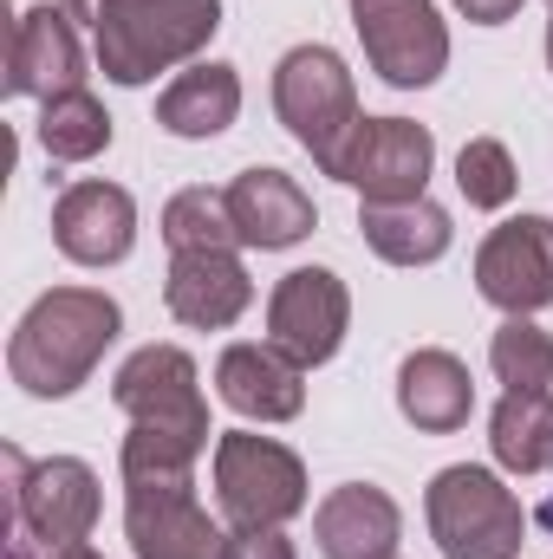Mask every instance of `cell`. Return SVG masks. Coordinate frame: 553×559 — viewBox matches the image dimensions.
<instances>
[{
	"label": "cell",
	"instance_id": "obj_32",
	"mask_svg": "<svg viewBox=\"0 0 553 559\" xmlns=\"http://www.w3.org/2000/svg\"><path fill=\"white\" fill-rule=\"evenodd\" d=\"M548 66H553V20H548Z\"/></svg>",
	"mask_w": 553,
	"mask_h": 559
},
{
	"label": "cell",
	"instance_id": "obj_25",
	"mask_svg": "<svg viewBox=\"0 0 553 559\" xmlns=\"http://www.w3.org/2000/svg\"><path fill=\"white\" fill-rule=\"evenodd\" d=\"M196 462H202V442L169 436V429H143V423H131V436L118 449L125 488H196Z\"/></svg>",
	"mask_w": 553,
	"mask_h": 559
},
{
	"label": "cell",
	"instance_id": "obj_20",
	"mask_svg": "<svg viewBox=\"0 0 553 559\" xmlns=\"http://www.w3.org/2000/svg\"><path fill=\"white\" fill-rule=\"evenodd\" d=\"M398 411L404 423H416L423 436H449L462 429L475 411V384H469V365L443 345H423L398 365Z\"/></svg>",
	"mask_w": 553,
	"mask_h": 559
},
{
	"label": "cell",
	"instance_id": "obj_3",
	"mask_svg": "<svg viewBox=\"0 0 553 559\" xmlns=\"http://www.w3.org/2000/svg\"><path fill=\"white\" fill-rule=\"evenodd\" d=\"M274 118L286 124V138L319 163V176L339 182L345 156H352V138L365 124L352 66L332 46H293L274 66Z\"/></svg>",
	"mask_w": 553,
	"mask_h": 559
},
{
	"label": "cell",
	"instance_id": "obj_9",
	"mask_svg": "<svg viewBox=\"0 0 553 559\" xmlns=\"http://www.w3.org/2000/svg\"><path fill=\"white\" fill-rule=\"evenodd\" d=\"M345 325H352V293L332 267H293L268 293V345H280L299 371L339 358Z\"/></svg>",
	"mask_w": 553,
	"mask_h": 559
},
{
	"label": "cell",
	"instance_id": "obj_17",
	"mask_svg": "<svg viewBox=\"0 0 553 559\" xmlns=\"http://www.w3.org/2000/svg\"><path fill=\"white\" fill-rule=\"evenodd\" d=\"M215 397L248 423H293L306 411V371L280 345H228L215 358Z\"/></svg>",
	"mask_w": 553,
	"mask_h": 559
},
{
	"label": "cell",
	"instance_id": "obj_5",
	"mask_svg": "<svg viewBox=\"0 0 553 559\" xmlns=\"http://www.w3.org/2000/svg\"><path fill=\"white\" fill-rule=\"evenodd\" d=\"M215 501L235 527H286L306 514V462L255 429L215 436Z\"/></svg>",
	"mask_w": 553,
	"mask_h": 559
},
{
	"label": "cell",
	"instance_id": "obj_28",
	"mask_svg": "<svg viewBox=\"0 0 553 559\" xmlns=\"http://www.w3.org/2000/svg\"><path fill=\"white\" fill-rule=\"evenodd\" d=\"M228 559H299L286 527H235L228 534Z\"/></svg>",
	"mask_w": 553,
	"mask_h": 559
},
{
	"label": "cell",
	"instance_id": "obj_7",
	"mask_svg": "<svg viewBox=\"0 0 553 559\" xmlns=\"http://www.w3.org/2000/svg\"><path fill=\"white\" fill-rule=\"evenodd\" d=\"M352 26L391 92H423L449 66V26L436 0H352Z\"/></svg>",
	"mask_w": 553,
	"mask_h": 559
},
{
	"label": "cell",
	"instance_id": "obj_8",
	"mask_svg": "<svg viewBox=\"0 0 553 559\" xmlns=\"http://www.w3.org/2000/svg\"><path fill=\"white\" fill-rule=\"evenodd\" d=\"M111 404L143 429H169L209 449V404H202V371L183 345H143L118 365L111 378Z\"/></svg>",
	"mask_w": 553,
	"mask_h": 559
},
{
	"label": "cell",
	"instance_id": "obj_1",
	"mask_svg": "<svg viewBox=\"0 0 553 559\" xmlns=\"http://www.w3.org/2000/svg\"><path fill=\"white\" fill-rule=\"evenodd\" d=\"M125 306L98 286H52L26 306V319L7 338V371L26 397H72L92 384L98 358L118 345Z\"/></svg>",
	"mask_w": 553,
	"mask_h": 559
},
{
	"label": "cell",
	"instance_id": "obj_31",
	"mask_svg": "<svg viewBox=\"0 0 553 559\" xmlns=\"http://www.w3.org/2000/svg\"><path fill=\"white\" fill-rule=\"evenodd\" d=\"M59 7H66L72 20H85V26H98V13H105V7H118V0H59Z\"/></svg>",
	"mask_w": 553,
	"mask_h": 559
},
{
	"label": "cell",
	"instance_id": "obj_15",
	"mask_svg": "<svg viewBox=\"0 0 553 559\" xmlns=\"http://www.w3.org/2000/svg\"><path fill=\"white\" fill-rule=\"evenodd\" d=\"M163 306L176 325L189 332H228L248 306H255V280L242 267L235 248H209V254H169L163 274Z\"/></svg>",
	"mask_w": 553,
	"mask_h": 559
},
{
	"label": "cell",
	"instance_id": "obj_21",
	"mask_svg": "<svg viewBox=\"0 0 553 559\" xmlns=\"http://www.w3.org/2000/svg\"><path fill=\"white\" fill-rule=\"evenodd\" d=\"M358 235H365V248H372L378 261H391V267H430V261H443L449 241H456L449 209H436L430 195H416V202H365V209H358Z\"/></svg>",
	"mask_w": 553,
	"mask_h": 559
},
{
	"label": "cell",
	"instance_id": "obj_30",
	"mask_svg": "<svg viewBox=\"0 0 553 559\" xmlns=\"http://www.w3.org/2000/svg\"><path fill=\"white\" fill-rule=\"evenodd\" d=\"M521 7H528V0H456V13L475 20V26H508Z\"/></svg>",
	"mask_w": 553,
	"mask_h": 559
},
{
	"label": "cell",
	"instance_id": "obj_26",
	"mask_svg": "<svg viewBox=\"0 0 553 559\" xmlns=\"http://www.w3.org/2000/svg\"><path fill=\"white\" fill-rule=\"evenodd\" d=\"M489 365L508 391H548L553 384V332L534 319H502L489 338Z\"/></svg>",
	"mask_w": 553,
	"mask_h": 559
},
{
	"label": "cell",
	"instance_id": "obj_16",
	"mask_svg": "<svg viewBox=\"0 0 553 559\" xmlns=\"http://www.w3.org/2000/svg\"><path fill=\"white\" fill-rule=\"evenodd\" d=\"M228 215H235V235L242 248H261V254H280V248H299L313 228H319V209L313 195L274 169V163H255L228 182Z\"/></svg>",
	"mask_w": 553,
	"mask_h": 559
},
{
	"label": "cell",
	"instance_id": "obj_6",
	"mask_svg": "<svg viewBox=\"0 0 553 559\" xmlns=\"http://www.w3.org/2000/svg\"><path fill=\"white\" fill-rule=\"evenodd\" d=\"M7 501H13V527L7 534H26L39 547H79L92 540L98 527V468L79 462V455H46V462H26L20 449H7Z\"/></svg>",
	"mask_w": 553,
	"mask_h": 559
},
{
	"label": "cell",
	"instance_id": "obj_11",
	"mask_svg": "<svg viewBox=\"0 0 553 559\" xmlns=\"http://www.w3.org/2000/svg\"><path fill=\"white\" fill-rule=\"evenodd\" d=\"M430 169H436V138L430 124L411 118H365L352 156H345V189H358L365 202H416L430 189Z\"/></svg>",
	"mask_w": 553,
	"mask_h": 559
},
{
	"label": "cell",
	"instance_id": "obj_4",
	"mask_svg": "<svg viewBox=\"0 0 553 559\" xmlns=\"http://www.w3.org/2000/svg\"><path fill=\"white\" fill-rule=\"evenodd\" d=\"M423 514H430V540L443 547V559H521L528 547V514L515 488L482 462L443 468L423 495Z\"/></svg>",
	"mask_w": 553,
	"mask_h": 559
},
{
	"label": "cell",
	"instance_id": "obj_22",
	"mask_svg": "<svg viewBox=\"0 0 553 559\" xmlns=\"http://www.w3.org/2000/svg\"><path fill=\"white\" fill-rule=\"evenodd\" d=\"M489 449H495V468L521 481L553 468V391H502L489 417Z\"/></svg>",
	"mask_w": 553,
	"mask_h": 559
},
{
	"label": "cell",
	"instance_id": "obj_29",
	"mask_svg": "<svg viewBox=\"0 0 553 559\" xmlns=\"http://www.w3.org/2000/svg\"><path fill=\"white\" fill-rule=\"evenodd\" d=\"M7 559H105V554H92L85 540H79V547H39V540H26V534H7Z\"/></svg>",
	"mask_w": 553,
	"mask_h": 559
},
{
	"label": "cell",
	"instance_id": "obj_12",
	"mask_svg": "<svg viewBox=\"0 0 553 559\" xmlns=\"http://www.w3.org/2000/svg\"><path fill=\"white\" fill-rule=\"evenodd\" d=\"M85 85V46H79V20L52 0L26 7L13 20V46H7V92L13 98H59Z\"/></svg>",
	"mask_w": 553,
	"mask_h": 559
},
{
	"label": "cell",
	"instance_id": "obj_27",
	"mask_svg": "<svg viewBox=\"0 0 553 559\" xmlns=\"http://www.w3.org/2000/svg\"><path fill=\"white\" fill-rule=\"evenodd\" d=\"M456 189H462L469 209H508L515 189H521V169H515L508 143L502 138H469L462 143V156H456Z\"/></svg>",
	"mask_w": 553,
	"mask_h": 559
},
{
	"label": "cell",
	"instance_id": "obj_24",
	"mask_svg": "<svg viewBox=\"0 0 553 559\" xmlns=\"http://www.w3.org/2000/svg\"><path fill=\"white\" fill-rule=\"evenodd\" d=\"M163 241H169V254L242 248V235H235V215H228V189H209V182H196V189H176V195L163 202Z\"/></svg>",
	"mask_w": 553,
	"mask_h": 559
},
{
	"label": "cell",
	"instance_id": "obj_10",
	"mask_svg": "<svg viewBox=\"0 0 553 559\" xmlns=\"http://www.w3.org/2000/svg\"><path fill=\"white\" fill-rule=\"evenodd\" d=\"M475 293L502 306L508 319H534L553 306V222L548 215H515L475 248Z\"/></svg>",
	"mask_w": 553,
	"mask_h": 559
},
{
	"label": "cell",
	"instance_id": "obj_19",
	"mask_svg": "<svg viewBox=\"0 0 553 559\" xmlns=\"http://www.w3.org/2000/svg\"><path fill=\"white\" fill-rule=\"evenodd\" d=\"M235 118H242V72L222 66V59L183 66V72L163 85V98H156V124H163L169 138H183V143L222 138Z\"/></svg>",
	"mask_w": 553,
	"mask_h": 559
},
{
	"label": "cell",
	"instance_id": "obj_23",
	"mask_svg": "<svg viewBox=\"0 0 553 559\" xmlns=\"http://www.w3.org/2000/svg\"><path fill=\"white\" fill-rule=\"evenodd\" d=\"M33 138H39V150H46L52 163H92V156L111 150V111L79 85V92H59V98L39 105Z\"/></svg>",
	"mask_w": 553,
	"mask_h": 559
},
{
	"label": "cell",
	"instance_id": "obj_2",
	"mask_svg": "<svg viewBox=\"0 0 553 559\" xmlns=\"http://www.w3.org/2000/svg\"><path fill=\"white\" fill-rule=\"evenodd\" d=\"M222 33V0H118L98 13L92 46L111 85H150L156 72L196 66V52Z\"/></svg>",
	"mask_w": 553,
	"mask_h": 559
},
{
	"label": "cell",
	"instance_id": "obj_18",
	"mask_svg": "<svg viewBox=\"0 0 553 559\" xmlns=\"http://www.w3.org/2000/svg\"><path fill=\"white\" fill-rule=\"evenodd\" d=\"M313 540L326 559H398L404 540V514L385 488L372 481H345L313 508Z\"/></svg>",
	"mask_w": 553,
	"mask_h": 559
},
{
	"label": "cell",
	"instance_id": "obj_14",
	"mask_svg": "<svg viewBox=\"0 0 553 559\" xmlns=\"http://www.w3.org/2000/svg\"><path fill=\"white\" fill-rule=\"evenodd\" d=\"M52 241L79 267H118L138 248V202L118 182H72L52 202Z\"/></svg>",
	"mask_w": 553,
	"mask_h": 559
},
{
	"label": "cell",
	"instance_id": "obj_13",
	"mask_svg": "<svg viewBox=\"0 0 553 559\" xmlns=\"http://www.w3.org/2000/svg\"><path fill=\"white\" fill-rule=\"evenodd\" d=\"M125 540L138 559H228V534L196 488H125Z\"/></svg>",
	"mask_w": 553,
	"mask_h": 559
}]
</instances>
